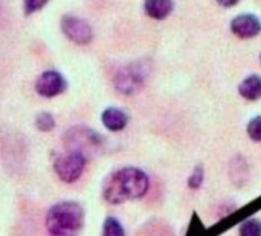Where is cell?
<instances>
[{
    "label": "cell",
    "mask_w": 261,
    "mask_h": 236,
    "mask_svg": "<svg viewBox=\"0 0 261 236\" xmlns=\"http://www.w3.org/2000/svg\"><path fill=\"white\" fill-rule=\"evenodd\" d=\"M84 224V211L78 203L63 201L52 206L46 215L50 236H78Z\"/></svg>",
    "instance_id": "obj_2"
},
{
    "label": "cell",
    "mask_w": 261,
    "mask_h": 236,
    "mask_svg": "<svg viewBox=\"0 0 261 236\" xmlns=\"http://www.w3.org/2000/svg\"><path fill=\"white\" fill-rule=\"evenodd\" d=\"M84 166H86V156L76 151H70L66 156H60L54 163V169L57 175L64 183L76 182L81 177Z\"/></svg>",
    "instance_id": "obj_3"
},
{
    "label": "cell",
    "mask_w": 261,
    "mask_h": 236,
    "mask_svg": "<svg viewBox=\"0 0 261 236\" xmlns=\"http://www.w3.org/2000/svg\"><path fill=\"white\" fill-rule=\"evenodd\" d=\"M35 125H37V128H38L40 131L47 133V131L54 130V127H55V119H54V116H52L50 113L43 111V113H40V114L37 116Z\"/></svg>",
    "instance_id": "obj_13"
},
{
    "label": "cell",
    "mask_w": 261,
    "mask_h": 236,
    "mask_svg": "<svg viewBox=\"0 0 261 236\" xmlns=\"http://www.w3.org/2000/svg\"><path fill=\"white\" fill-rule=\"evenodd\" d=\"M145 76L147 72L141 64H132L118 72L115 78V87L124 95H133L144 85Z\"/></svg>",
    "instance_id": "obj_4"
},
{
    "label": "cell",
    "mask_w": 261,
    "mask_h": 236,
    "mask_svg": "<svg viewBox=\"0 0 261 236\" xmlns=\"http://www.w3.org/2000/svg\"><path fill=\"white\" fill-rule=\"evenodd\" d=\"M260 63H261V53H260Z\"/></svg>",
    "instance_id": "obj_18"
},
{
    "label": "cell",
    "mask_w": 261,
    "mask_h": 236,
    "mask_svg": "<svg viewBox=\"0 0 261 236\" xmlns=\"http://www.w3.org/2000/svg\"><path fill=\"white\" fill-rule=\"evenodd\" d=\"M217 3L223 8H231V6H236L239 0H217Z\"/></svg>",
    "instance_id": "obj_17"
},
{
    "label": "cell",
    "mask_w": 261,
    "mask_h": 236,
    "mask_svg": "<svg viewBox=\"0 0 261 236\" xmlns=\"http://www.w3.org/2000/svg\"><path fill=\"white\" fill-rule=\"evenodd\" d=\"M240 236H261V221L260 220H246L240 226Z\"/></svg>",
    "instance_id": "obj_12"
},
{
    "label": "cell",
    "mask_w": 261,
    "mask_h": 236,
    "mask_svg": "<svg viewBox=\"0 0 261 236\" xmlns=\"http://www.w3.org/2000/svg\"><path fill=\"white\" fill-rule=\"evenodd\" d=\"M101 119H102L104 127L110 131H121L128 124V116L125 114V111H122L121 108H116V107L106 108L102 111Z\"/></svg>",
    "instance_id": "obj_8"
},
{
    "label": "cell",
    "mask_w": 261,
    "mask_h": 236,
    "mask_svg": "<svg viewBox=\"0 0 261 236\" xmlns=\"http://www.w3.org/2000/svg\"><path fill=\"white\" fill-rule=\"evenodd\" d=\"M102 236H125V232H124L122 224H121L116 218L109 217V218H106V221H104Z\"/></svg>",
    "instance_id": "obj_11"
},
{
    "label": "cell",
    "mask_w": 261,
    "mask_h": 236,
    "mask_svg": "<svg viewBox=\"0 0 261 236\" xmlns=\"http://www.w3.org/2000/svg\"><path fill=\"white\" fill-rule=\"evenodd\" d=\"M49 0H23V9L24 14H32L35 11H40Z\"/></svg>",
    "instance_id": "obj_16"
},
{
    "label": "cell",
    "mask_w": 261,
    "mask_h": 236,
    "mask_svg": "<svg viewBox=\"0 0 261 236\" xmlns=\"http://www.w3.org/2000/svg\"><path fill=\"white\" fill-rule=\"evenodd\" d=\"M202 183H203V168L197 166L188 179V186L191 189H199L202 186Z\"/></svg>",
    "instance_id": "obj_15"
},
{
    "label": "cell",
    "mask_w": 261,
    "mask_h": 236,
    "mask_svg": "<svg viewBox=\"0 0 261 236\" xmlns=\"http://www.w3.org/2000/svg\"><path fill=\"white\" fill-rule=\"evenodd\" d=\"M239 93L248 101H257L261 98V78L258 75H251L242 81L239 85Z\"/></svg>",
    "instance_id": "obj_10"
},
{
    "label": "cell",
    "mask_w": 261,
    "mask_h": 236,
    "mask_svg": "<svg viewBox=\"0 0 261 236\" xmlns=\"http://www.w3.org/2000/svg\"><path fill=\"white\" fill-rule=\"evenodd\" d=\"M248 136L255 140V142H261V116H257L254 119L249 121L248 127H246Z\"/></svg>",
    "instance_id": "obj_14"
},
{
    "label": "cell",
    "mask_w": 261,
    "mask_h": 236,
    "mask_svg": "<svg viewBox=\"0 0 261 236\" xmlns=\"http://www.w3.org/2000/svg\"><path fill=\"white\" fill-rule=\"evenodd\" d=\"M174 8L173 0H145L144 9L148 17L154 20H164L167 18Z\"/></svg>",
    "instance_id": "obj_9"
},
{
    "label": "cell",
    "mask_w": 261,
    "mask_h": 236,
    "mask_svg": "<svg viewBox=\"0 0 261 236\" xmlns=\"http://www.w3.org/2000/svg\"><path fill=\"white\" fill-rule=\"evenodd\" d=\"M231 31L239 38H254L261 32V21L252 14H242L232 18Z\"/></svg>",
    "instance_id": "obj_7"
},
{
    "label": "cell",
    "mask_w": 261,
    "mask_h": 236,
    "mask_svg": "<svg viewBox=\"0 0 261 236\" xmlns=\"http://www.w3.org/2000/svg\"><path fill=\"white\" fill-rule=\"evenodd\" d=\"M150 186L148 175L133 166L122 168L110 174L102 185V197L110 204H121L127 200H136L147 194Z\"/></svg>",
    "instance_id": "obj_1"
},
{
    "label": "cell",
    "mask_w": 261,
    "mask_h": 236,
    "mask_svg": "<svg viewBox=\"0 0 261 236\" xmlns=\"http://www.w3.org/2000/svg\"><path fill=\"white\" fill-rule=\"evenodd\" d=\"M66 87H67V82H66L64 76L57 70L43 72L35 82V90L43 98L58 96L66 90Z\"/></svg>",
    "instance_id": "obj_6"
},
{
    "label": "cell",
    "mask_w": 261,
    "mask_h": 236,
    "mask_svg": "<svg viewBox=\"0 0 261 236\" xmlns=\"http://www.w3.org/2000/svg\"><path fill=\"white\" fill-rule=\"evenodd\" d=\"M61 29H63L64 35L76 44H89L93 38L92 26L86 20L73 17V15L63 17Z\"/></svg>",
    "instance_id": "obj_5"
}]
</instances>
